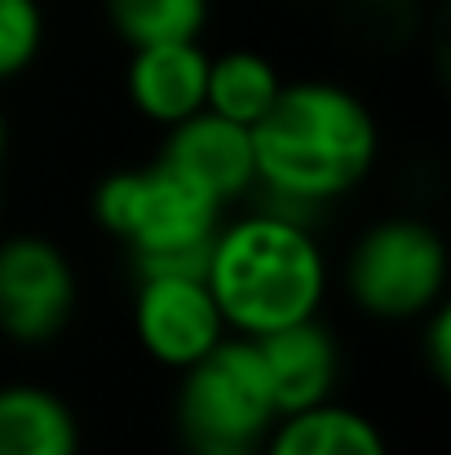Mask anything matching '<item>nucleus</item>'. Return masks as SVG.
<instances>
[{"label": "nucleus", "mask_w": 451, "mask_h": 455, "mask_svg": "<svg viewBox=\"0 0 451 455\" xmlns=\"http://www.w3.org/2000/svg\"><path fill=\"white\" fill-rule=\"evenodd\" d=\"M257 186L305 208H327L358 190L381 155L372 107L341 80H284L270 111L248 129Z\"/></svg>", "instance_id": "obj_1"}, {"label": "nucleus", "mask_w": 451, "mask_h": 455, "mask_svg": "<svg viewBox=\"0 0 451 455\" xmlns=\"http://www.w3.org/2000/svg\"><path fill=\"white\" fill-rule=\"evenodd\" d=\"M204 283L235 336H266L323 309L327 257L314 226L248 204V212L221 217Z\"/></svg>", "instance_id": "obj_2"}, {"label": "nucleus", "mask_w": 451, "mask_h": 455, "mask_svg": "<svg viewBox=\"0 0 451 455\" xmlns=\"http://www.w3.org/2000/svg\"><path fill=\"white\" fill-rule=\"evenodd\" d=\"M93 221L125 243L133 279L150 275H199L208 270L213 235L226 208L181 177L159 155L142 168L107 172L89 195Z\"/></svg>", "instance_id": "obj_3"}, {"label": "nucleus", "mask_w": 451, "mask_h": 455, "mask_svg": "<svg viewBox=\"0 0 451 455\" xmlns=\"http://www.w3.org/2000/svg\"><path fill=\"white\" fill-rule=\"evenodd\" d=\"M279 420L262 354L248 336H221L204 358L177 371L173 425L186 451L262 447Z\"/></svg>", "instance_id": "obj_4"}, {"label": "nucleus", "mask_w": 451, "mask_h": 455, "mask_svg": "<svg viewBox=\"0 0 451 455\" xmlns=\"http://www.w3.org/2000/svg\"><path fill=\"white\" fill-rule=\"evenodd\" d=\"M447 243L412 212L372 221L345 257V292L376 323H416L447 301Z\"/></svg>", "instance_id": "obj_5"}, {"label": "nucleus", "mask_w": 451, "mask_h": 455, "mask_svg": "<svg viewBox=\"0 0 451 455\" xmlns=\"http://www.w3.org/2000/svg\"><path fill=\"white\" fill-rule=\"evenodd\" d=\"M80 309V279L49 235L0 239V336L18 349L53 345Z\"/></svg>", "instance_id": "obj_6"}, {"label": "nucleus", "mask_w": 451, "mask_h": 455, "mask_svg": "<svg viewBox=\"0 0 451 455\" xmlns=\"http://www.w3.org/2000/svg\"><path fill=\"white\" fill-rule=\"evenodd\" d=\"M133 336L150 363L181 371L230 336V327L199 275H150L133 292Z\"/></svg>", "instance_id": "obj_7"}, {"label": "nucleus", "mask_w": 451, "mask_h": 455, "mask_svg": "<svg viewBox=\"0 0 451 455\" xmlns=\"http://www.w3.org/2000/svg\"><path fill=\"white\" fill-rule=\"evenodd\" d=\"M159 159L173 164L181 177H190L204 195H213L221 208L235 199H248L257 186V159H253V133L217 111H195L181 124L164 129Z\"/></svg>", "instance_id": "obj_8"}, {"label": "nucleus", "mask_w": 451, "mask_h": 455, "mask_svg": "<svg viewBox=\"0 0 451 455\" xmlns=\"http://www.w3.org/2000/svg\"><path fill=\"white\" fill-rule=\"evenodd\" d=\"M248 340L262 354V367H266L279 416H293V411H305V407H318V403L336 398L341 340L318 314L288 323V327H275L266 336H248Z\"/></svg>", "instance_id": "obj_9"}, {"label": "nucleus", "mask_w": 451, "mask_h": 455, "mask_svg": "<svg viewBox=\"0 0 451 455\" xmlns=\"http://www.w3.org/2000/svg\"><path fill=\"white\" fill-rule=\"evenodd\" d=\"M204 80H208V49L199 40H164L129 49L125 93L133 111L159 129H173L186 116L204 111Z\"/></svg>", "instance_id": "obj_10"}, {"label": "nucleus", "mask_w": 451, "mask_h": 455, "mask_svg": "<svg viewBox=\"0 0 451 455\" xmlns=\"http://www.w3.org/2000/svg\"><path fill=\"white\" fill-rule=\"evenodd\" d=\"M80 416L76 407L31 380L0 385V455H80Z\"/></svg>", "instance_id": "obj_11"}, {"label": "nucleus", "mask_w": 451, "mask_h": 455, "mask_svg": "<svg viewBox=\"0 0 451 455\" xmlns=\"http://www.w3.org/2000/svg\"><path fill=\"white\" fill-rule=\"evenodd\" d=\"M257 451L262 455H390V438H385V429L367 411L327 398L318 407L279 416Z\"/></svg>", "instance_id": "obj_12"}, {"label": "nucleus", "mask_w": 451, "mask_h": 455, "mask_svg": "<svg viewBox=\"0 0 451 455\" xmlns=\"http://www.w3.org/2000/svg\"><path fill=\"white\" fill-rule=\"evenodd\" d=\"M279 89H284V76L262 49L208 53V80H204V107L208 111L253 129L270 111Z\"/></svg>", "instance_id": "obj_13"}, {"label": "nucleus", "mask_w": 451, "mask_h": 455, "mask_svg": "<svg viewBox=\"0 0 451 455\" xmlns=\"http://www.w3.org/2000/svg\"><path fill=\"white\" fill-rule=\"evenodd\" d=\"M336 36L358 58H399L421 40L425 4L421 0H332Z\"/></svg>", "instance_id": "obj_14"}, {"label": "nucleus", "mask_w": 451, "mask_h": 455, "mask_svg": "<svg viewBox=\"0 0 451 455\" xmlns=\"http://www.w3.org/2000/svg\"><path fill=\"white\" fill-rule=\"evenodd\" d=\"M208 0H102L111 31L129 44H164V40H199L208 27Z\"/></svg>", "instance_id": "obj_15"}, {"label": "nucleus", "mask_w": 451, "mask_h": 455, "mask_svg": "<svg viewBox=\"0 0 451 455\" xmlns=\"http://www.w3.org/2000/svg\"><path fill=\"white\" fill-rule=\"evenodd\" d=\"M40 49H44L40 0H0V84L31 71Z\"/></svg>", "instance_id": "obj_16"}, {"label": "nucleus", "mask_w": 451, "mask_h": 455, "mask_svg": "<svg viewBox=\"0 0 451 455\" xmlns=\"http://www.w3.org/2000/svg\"><path fill=\"white\" fill-rule=\"evenodd\" d=\"M421 327V363L430 371L434 385H447L451 376V314H447V301L434 305L425 318H416Z\"/></svg>", "instance_id": "obj_17"}, {"label": "nucleus", "mask_w": 451, "mask_h": 455, "mask_svg": "<svg viewBox=\"0 0 451 455\" xmlns=\"http://www.w3.org/2000/svg\"><path fill=\"white\" fill-rule=\"evenodd\" d=\"M4 155H9V120L0 111V164H4Z\"/></svg>", "instance_id": "obj_18"}, {"label": "nucleus", "mask_w": 451, "mask_h": 455, "mask_svg": "<svg viewBox=\"0 0 451 455\" xmlns=\"http://www.w3.org/2000/svg\"><path fill=\"white\" fill-rule=\"evenodd\" d=\"M186 455H262L257 447H235V451H186Z\"/></svg>", "instance_id": "obj_19"}, {"label": "nucleus", "mask_w": 451, "mask_h": 455, "mask_svg": "<svg viewBox=\"0 0 451 455\" xmlns=\"http://www.w3.org/2000/svg\"><path fill=\"white\" fill-rule=\"evenodd\" d=\"M305 4H323V0H305Z\"/></svg>", "instance_id": "obj_20"}]
</instances>
